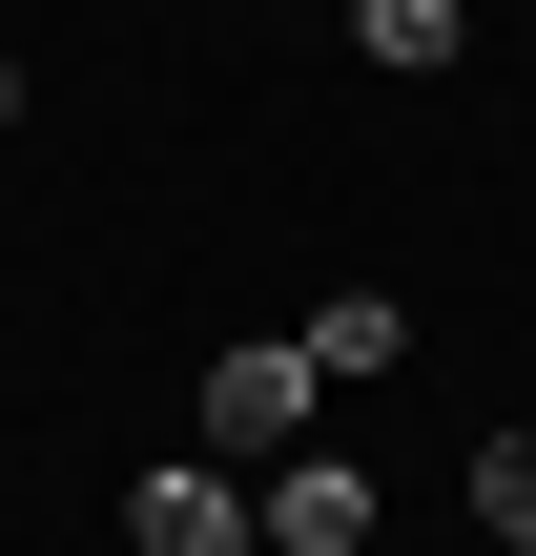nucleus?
Returning a JSON list of instances; mask_svg holds the SVG:
<instances>
[{"label":"nucleus","instance_id":"f257e3e1","mask_svg":"<svg viewBox=\"0 0 536 556\" xmlns=\"http://www.w3.org/2000/svg\"><path fill=\"white\" fill-rule=\"evenodd\" d=\"M310 413H331V371H310L289 330H269V351H207V475H289Z\"/></svg>","mask_w":536,"mask_h":556},{"label":"nucleus","instance_id":"f03ea898","mask_svg":"<svg viewBox=\"0 0 536 556\" xmlns=\"http://www.w3.org/2000/svg\"><path fill=\"white\" fill-rule=\"evenodd\" d=\"M124 556H269V536H248V475H207V454L124 475Z\"/></svg>","mask_w":536,"mask_h":556},{"label":"nucleus","instance_id":"7ed1b4c3","mask_svg":"<svg viewBox=\"0 0 536 556\" xmlns=\"http://www.w3.org/2000/svg\"><path fill=\"white\" fill-rule=\"evenodd\" d=\"M248 536L269 556H372V475L351 454H289V475H248Z\"/></svg>","mask_w":536,"mask_h":556},{"label":"nucleus","instance_id":"20e7f679","mask_svg":"<svg viewBox=\"0 0 536 556\" xmlns=\"http://www.w3.org/2000/svg\"><path fill=\"white\" fill-rule=\"evenodd\" d=\"M289 351H310V371H331V392H372V371H392V351H413V309H392V289H331V309H310V330H289Z\"/></svg>","mask_w":536,"mask_h":556},{"label":"nucleus","instance_id":"39448f33","mask_svg":"<svg viewBox=\"0 0 536 556\" xmlns=\"http://www.w3.org/2000/svg\"><path fill=\"white\" fill-rule=\"evenodd\" d=\"M351 41H372V62H392V83H434V62H454V41H475V0H351Z\"/></svg>","mask_w":536,"mask_h":556},{"label":"nucleus","instance_id":"423d86ee","mask_svg":"<svg viewBox=\"0 0 536 556\" xmlns=\"http://www.w3.org/2000/svg\"><path fill=\"white\" fill-rule=\"evenodd\" d=\"M475 516H496V536L536 556V433H496V454H475Z\"/></svg>","mask_w":536,"mask_h":556},{"label":"nucleus","instance_id":"0eeeda50","mask_svg":"<svg viewBox=\"0 0 536 556\" xmlns=\"http://www.w3.org/2000/svg\"><path fill=\"white\" fill-rule=\"evenodd\" d=\"M0 124H21V41H0Z\"/></svg>","mask_w":536,"mask_h":556}]
</instances>
